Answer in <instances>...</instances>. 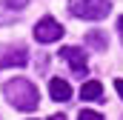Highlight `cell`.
I'll list each match as a JSON object with an SVG mask.
<instances>
[{
  "instance_id": "1",
  "label": "cell",
  "mask_w": 123,
  "mask_h": 120,
  "mask_svg": "<svg viewBox=\"0 0 123 120\" xmlns=\"http://www.w3.org/2000/svg\"><path fill=\"white\" fill-rule=\"evenodd\" d=\"M3 94L20 112H34L40 106V91H37V86L29 77H12V80H6L3 83Z\"/></svg>"
},
{
  "instance_id": "13",
  "label": "cell",
  "mask_w": 123,
  "mask_h": 120,
  "mask_svg": "<svg viewBox=\"0 0 123 120\" xmlns=\"http://www.w3.org/2000/svg\"><path fill=\"white\" fill-rule=\"evenodd\" d=\"M117 31H120V37H123V14H120V20H117Z\"/></svg>"
},
{
  "instance_id": "12",
  "label": "cell",
  "mask_w": 123,
  "mask_h": 120,
  "mask_svg": "<svg viewBox=\"0 0 123 120\" xmlns=\"http://www.w3.org/2000/svg\"><path fill=\"white\" fill-rule=\"evenodd\" d=\"M115 89H117V94H120V97H123V80H120V77L115 80Z\"/></svg>"
},
{
  "instance_id": "8",
  "label": "cell",
  "mask_w": 123,
  "mask_h": 120,
  "mask_svg": "<svg viewBox=\"0 0 123 120\" xmlns=\"http://www.w3.org/2000/svg\"><path fill=\"white\" fill-rule=\"evenodd\" d=\"M86 43H89V46H94V49H100V52H106V46H109V37H106V34H103V31H89V34H86Z\"/></svg>"
},
{
  "instance_id": "7",
  "label": "cell",
  "mask_w": 123,
  "mask_h": 120,
  "mask_svg": "<svg viewBox=\"0 0 123 120\" xmlns=\"http://www.w3.org/2000/svg\"><path fill=\"white\" fill-rule=\"evenodd\" d=\"M103 97V83L100 80H86L80 86V100H100Z\"/></svg>"
},
{
  "instance_id": "2",
  "label": "cell",
  "mask_w": 123,
  "mask_h": 120,
  "mask_svg": "<svg viewBox=\"0 0 123 120\" xmlns=\"http://www.w3.org/2000/svg\"><path fill=\"white\" fill-rule=\"evenodd\" d=\"M69 12L83 20H103L112 12V0H69Z\"/></svg>"
},
{
  "instance_id": "4",
  "label": "cell",
  "mask_w": 123,
  "mask_h": 120,
  "mask_svg": "<svg viewBox=\"0 0 123 120\" xmlns=\"http://www.w3.org/2000/svg\"><path fill=\"white\" fill-rule=\"evenodd\" d=\"M60 60H66V63L72 66V72H74V74H80V77L89 72L86 54H83V49H77V46H63V49H60Z\"/></svg>"
},
{
  "instance_id": "3",
  "label": "cell",
  "mask_w": 123,
  "mask_h": 120,
  "mask_svg": "<svg viewBox=\"0 0 123 120\" xmlns=\"http://www.w3.org/2000/svg\"><path fill=\"white\" fill-rule=\"evenodd\" d=\"M63 31H66V29H63L55 17H43V20L34 23V31H31V34H34L37 43H55V40L63 37Z\"/></svg>"
},
{
  "instance_id": "14",
  "label": "cell",
  "mask_w": 123,
  "mask_h": 120,
  "mask_svg": "<svg viewBox=\"0 0 123 120\" xmlns=\"http://www.w3.org/2000/svg\"><path fill=\"white\" fill-rule=\"evenodd\" d=\"M49 120H66V117H63V114H52Z\"/></svg>"
},
{
  "instance_id": "6",
  "label": "cell",
  "mask_w": 123,
  "mask_h": 120,
  "mask_svg": "<svg viewBox=\"0 0 123 120\" xmlns=\"http://www.w3.org/2000/svg\"><path fill=\"white\" fill-rule=\"evenodd\" d=\"M49 94H52V100H69L72 97V86L66 83V80H60V77H52V83H49Z\"/></svg>"
},
{
  "instance_id": "11",
  "label": "cell",
  "mask_w": 123,
  "mask_h": 120,
  "mask_svg": "<svg viewBox=\"0 0 123 120\" xmlns=\"http://www.w3.org/2000/svg\"><path fill=\"white\" fill-rule=\"evenodd\" d=\"M77 120H106V117L97 114V112H92V109H80L77 112Z\"/></svg>"
},
{
  "instance_id": "9",
  "label": "cell",
  "mask_w": 123,
  "mask_h": 120,
  "mask_svg": "<svg viewBox=\"0 0 123 120\" xmlns=\"http://www.w3.org/2000/svg\"><path fill=\"white\" fill-rule=\"evenodd\" d=\"M14 17H17V14H14L12 9H6V6L0 3V26H6V23H14Z\"/></svg>"
},
{
  "instance_id": "10",
  "label": "cell",
  "mask_w": 123,
  "mask_h": 120,
  "mask_svg": "<svg viewBox=\"0 0 123 120\" xmlns=\"http://www.w3.org/2000/svg\"><path fill=\"white\" fill-rule=\"evenodd\" d=\"M3 6H6V9H12V12L17 14L20 9H26V6H29V0H3Z\"/></svg>"
},
{
  "instance_id": "5",
  "label": "cell",
  "mask_w": 123,
  "mask_h": 120,
  "mask_svg": "<svg viewBox=\"0 0 123 120\" xmlns=\"http://www.w3.org/2000/svg\"><path fill=\"white\" fill-rule=\"evenodd\" d=\"M29 63V52L23 46H3L0 49V69L6 66H26Z\"/></svg>"
}]
</instances>
